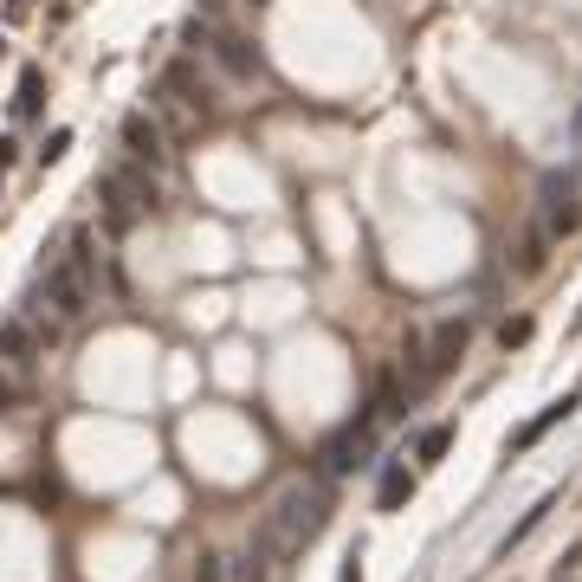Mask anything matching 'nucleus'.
<instances>
[{
    "mask_svg": "<svg viewBox=\"0 0 582 582\" xmlns=\"http://www.w3.org/2000/svg\"><path fill=\"white\" fill-rule=\"evenodd\" d=\"M324 518H330V498L317 492V485H285V492L272 498V511L259 518V531H253L246 582H285L291 563L304 557V544L324 531Z\"/></svg>",
    "mask_w": 582,
    "mask_h": 582,
    "instance_id": "obj_1",
    "label": "nucleus"
},
{
    "mask_svg": "<svg viewBox=\"0 0 582 582\" xmlns=\"http://www.w3.org/2000/svg\"><path fill=\"white\" fill-rule=\"evenodd\" d=\"M46 298H52V311H59V317H78V311H85V304L97 298V253H91L85 233L72 240L65 266H59V272H46Z\"/></svg>",
    "mask_w": 582,
    "mask_h": 582,
    "instance_id": "obj_2",
    "label": "nucleus"
},
{
    "mask_svg": "<svg viewBox=\"0 0 582 582\" xmlns=\"http://www.w3.org/2000/svg\"><path fill=\"white\" fill-rule=\"evenodd\" d=\"M97 194H104V214H110V227H136L143 214H156V182L149 175H136V169H104L97 175Z\"/></svg>",
    "mask_w": 582,
    "mask_h": 582,
    "instance_id": "obj_3",
    "label": "nucleus"
},
{
    "mask_svg": "<svg viewBox=\"0 0 582 582\" xmlns=\"http://www.w3.org/2000/svg\"><path fill=\"white\" fill-rule=\"evenodd\" d=\"M466 343H473V324H466V317H447V324H434L427 350H408V356H421V363H414V382H434V376H447V369L466 356Z\"/></svg>",
    "mask_w": 582,
    "mask_h": 582,
    "instance_id": "obj_4",
    "label": "nucleus"
},
{
    "mask_svg": "<svg viewBox=\"0 0 582 582\" xmlns=\"http://www.w3.org/2000/svg\"><path fill=\"white\" fill-rule=\"evenodd\" d=\"M582 227V201H576V182L570 175H544V233H576Z\"/></svg>",
    "mask_w": 582,
    "mask_h": 582,
    "instance_id": "obj_5",
    "label": "nucleus"
},
{
    "mask_svg": "<svg viewBox=\"0 0 582 582\" xmlns=\"http://www.w3.org/2000/svg\"><path fill=\"white\" fill-rule=\"evenodd\" d=\"M207 52H214V59L227 65L233 78H259V65H266V59H259V46H253L246 33H233V26H220V33L207 26Z\"/></svg>",
    "mask_w": 582,
    "mask_h": 582,
    "instance_id": "obj_6",
    "label": "nucleus"
},
{
    "mask_svg": "<svg viewBox=\"0 0 582 582\" xmlns=\"http://www.w3.org/2000/svg\"><path fill=\"white\" fill-rule=\"evenodd\" d=\"M156 91H169V97H175V104H182V110H194V117H201V123H207V117H214V91H207V85H201V72H194V65H188V59H175V65H169V72H162V85H156Z\"/></svg>",
    "mask_w": 582,
    "mask_h": 582,
    "instance_id": "obj_7",
    "label": "nucleus"
},
{
    "mask_svg": "<svg viewBox=\"0 0 582 582\" xmlns=\"http://www.w3.org/2000/svg\"><path fill=\"white\" fill-rule=\"evenodd\" d=\"M369 453H376V421H356V427H343V434L324 447V466H330V473H356Z\"/></svg>",
    "mask_w": 582,
    "mask_h": 582,
    "instance_id": "obj_8",
    "label": "nucleus"
},
{
    "mask_svg": "<svg viewBox=\"0 0 582 582\" xmlns=\"http://www.w3.org/2000/svg\"><path fill=\"white\" fill-rule=\"evenodd\" d=\"M123 143H130V156L149 162V169H162V156H169V136H162V123L149 117V110H130V117H123Z\"/></svg>",
    "mask_w": 582,
    "mask_h": 582,
    "instance_id": "obj_9",
    "label": "nucleus"
},
{
    "mask_svg": "<svg viewBox=\"0 0 582 582\" xmlns=\"http://www.w3.org/2000/svg\"><path fill=\"white\" fill-rule=\"evenodd\" d=\"M576 408H582V395H563V401H550L544 414H531V421H524L518 434L505 440V453H524V447H537V440H544V434H550V427H557V421H570Z\"/></svg>",
    "mask_w": 582,
    "mask_h": 582,
    "instance_id": "obj_10",
    "label": "nucleus"
},
{
    "mask_svg": "<svg viewBox=\"0 0 582 582\" xmlns=\"http://www.w3.org/2000/svg\"><path fill=\"white\" fill-rule=\"evenodd\" d=\"M408 498H414V473H408V466H388L382 485H376V511H401Z\"/></svg>",
    "mask_w": 582,
    "mask_h": 582,
    "instance_id": "obj_11",
    "label": "nucleus"
},
{
    "mask_svg": "<svg viewBox=\"0 0 582 582\" xmlns=\"http://www.w3.org/2000/svg\"><path fill=\"white\" fill-rule=\"evenodd\" d=\"M447 447H453V427L434 421V427H421V440H414V460H421V466H440V460H447Z\"/></svg>",
    "mask_w": 582,
    "mask_h": 582,
    "instance_id": "obj_12",
    "label": "nucleus"
},
{
    "mask_svg": "<svg viewBox=\"0 0 582 582\" xmlns=\"http://www.w3.org/2000/svg\"><path fill=\"white\" fill-rule=\"evenodd\" d=\"M39 104H46V72L26 65V72H20V97H13V117H33Z\"/></svg>",
    "mask_w": 582,
    "mask_h": 582,
    "instance_id": "obj_13",
    "label": "nucleus"
},
{
    "mask_svg": "<svg viewBox=\"0 0 582 582\" xmlns=\"http://www.w3.org/2000/svg\"><path fill=\"white\" fill-rule=\"evenodd\" d=\"M0 356H13V363H33V337H26V324H0Z\"/></svg>",
    "mask_w": 582,
    "mask_h": 582,
    "instance_id": "obj_14",
    "label": "nucleus"
},
{
    "mask_svg": "<svg viewBox=\"0 0 582 582\" xmlns=\"http://www.w3.org/2000/svg\"><path fill=\"white\" fill-rule=\"evenodd\" d=\"M544 511H550V498H537V505H531V511H524V518H518V524H511V537H505V557H511V544H524V537H531V531H537V524H544Z\"/></svg>",
    "mask_w": 582,
    "mask_h": 582,
    "instance_id": "obj_15",
    "label": "nucleus"
},
{
    "mask_svg": "<svg viewBox=\"0 0 582 582\" xmlns=\"http://www.w3.org/2000/svg\"><path fill=\"white\" fill-rule=\"evenodd\" d=\"M498 343H505V350L531 343V317H505V324H498Z\"/></svg>",
    "mask_w": 582,
    "mask_h": 582,
    "instance_id": "obj_16",
    "label": "nucleus"
},
{
    "mask_svg": "<svg viewBox=\"0 0 582 582\" xmlns=\"http://www.w3.org/2000/svg\"><path fill=\"white\" fill-rule=\"evenodd\" d=\"M65 149H72V130H52L46 143H39V162H46V169H52V162H59Z\"/></svg>",
    "mask_w": 582,
    "mask_h": 582,
    "instance_id": "obj_17",
    "label": "nucleus"
},
{
    "mask_svg": "<svg viewBox=\"0 0 582 582\" xmlns=\"http://www.w3.org/2000/svg\"><path fill=\"white\" fill-rule=\"evenodd\" d=\"M337 582H363V544H356L350 557H343V570H337Z\"/></svg>",
    "mask_w": 582,
    "mask_h": 582,
    "instance_id": "obj_18",
    "label": "nucleus"
},
{
    "mask_svg": "<svg viewBox=\"0 0 582 582\" xmlns=\"http://www.w3.org/2000/svg\"><path fill=\"white\" fill-rule=\"evenodd\" d=\"M194 582H227V570H220V557H201V563H194Z\"/></svg>",
    "mask_w": 582,
    "mask_h": 582,
    "instance_id": "obj_19",
    "label": "nucleus"
},
{
    "mask_svg": "<svg viewBox=\"0 0 582 582\" xmlns=\"http://www.w3.org/2000/svg\"><path fill=\"white\" fill-rule=\"evenodd\" d=\"M13 156H20V143H13V136H0V169H7Z\"/></svg>",
    "mask_w": 582,
    "mask_h": 582,
    "instance_id": "obj_20",
    "label": "nucleus"
},
{
    "mask_svg": "<svg viewBox=\"0 0 582 582\" xmlns=\"http://www.w3.org/2000/svg\"><path fill=\"white\" fill-rule=\"evenodd\" d=\"M7 401H13V382H7V376H0V414H7Z\"/></svg>",
    "mask_w": 582,
    "mask_h": 582,
    "instance_id": "obj_21",
    "label": "nucleus"
},
{
    "mask_svg": "<svg viewBox=\"0 0 582 582\" xmlns=\"http://www.w3.org/2000/svg\"><path fill=\"white\" fill-rule=\"evenodd\" d=\"M570 330H582V311H576V324H570Z\"/></svg>",
    "mask_w": 582,
    "mask_h": 582,
    "instance_id": "obj_22",
    "label": "nucleus"
}]
</instances>
